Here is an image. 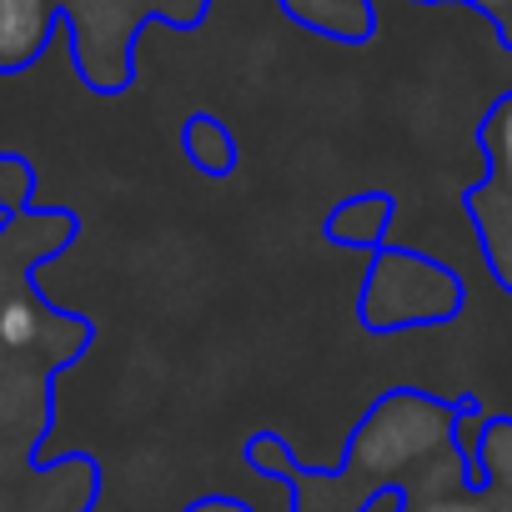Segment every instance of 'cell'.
<instances>
[{
	"mask_svg": "<svg viewBox=\"0 0 512 512\" xmlns=\"http://www.w3.org/2000/svg\"><path fill=\"white\" fill-rule=\"evenodd\" d=\"M457 307V282L447 267L422 256H387L367 287V322L372 327H417L442 322Z\"/></svg>",
	"mask_w": 512,
	"mask_h": 512,
	"instance_id": "2",
	"label": "cell"
},
{
	"mask_svg": "<svg viewBox=\"0 0 512 512\" xmlns=\"http://www.w3.org/2000/svg\"><path fill=\"white\" fill-rule=\"evenodd\" d=\"M457 412L422 397V392H392L372 407L352 442V462L372 477H392L407 467H427L442 447H452Z\"/></svg>",
	"mask_w": 512,
	"mask_h": 512,
	"instance_id": "1",
	"label": "cell"
},
{
	"mask_svg": "<svg viewBox=\"0 0 512 512\" xmlns=\"http://www.w3.org/2000/svg\"><path fill=\"white\" fill-rule=\"evenodd\" d=\"M377 221H387V201H357L337 216V236L342 241H372Z\"/></svg>",
	"mask_w": 512,
	"mask_h": 512,
	"instance_id": "9",
	"label": "cell"
},
{
	"mask_svg": "<svg viewBox=\"0 0 512 512\" xmlns=\"http://www.w3.org/2000/svg\"><path fill=\"white\" fill-rule=\"evenodd\" d=\"M397 512H497L482 487H447V492H402Z\"/></svg>",
	"mask_w": 512,
	"mask_h": 512,
	"instance_id": "6",
	"label": "cell"
},
{
	"mask_svg": "<svg viewBox=\"0 0 512 512\" xmlns=\"http://www.w3.org/2000/svg\"><path fill=\"white\" fill-rule=\"evenodd\" d=\"M487 151H492L497 176L512 186V96H502L487 116Z\"/></svg>",
	"mask_w": 512,
	"mask_h": 512,
	"instance_id": "8",
	"label": "cell"
},
{
	"mask_svg": "<svg viewBox=\"0 0 512 512\" xmlns=\"http://www.w3.org/2000/svg\"><path fill=\"white\" fill-rule=\"evenodd\" d=\"M0 302H6V297H0Z\"/></svg>",
	"mask_w": 512,
	"mask_h": 512,
	"instance_id": "10",
	"label": "cell"
},
{
	"mask_svg": "<svg viewBox=\"0 0 512 512\" xmlns=\"http://www.w3.org/2000/svg\"><path fill=\"white\" fill-rule=\"evenodd\" d=\"M51 327V312L31 297H6L0 302V347L6 352H31Z\"/></svg>",
	"mask_w": 512,
	"mask_h": 512,
	"instance_id": "5",
	"label": "cell"
},
{
	"mask_svg": "<svg viewBox=\"0 0 512 512\" xmlns=\"http://www.w3.org/2000/svg\"><path fill=\"white\" fill-rule=\"evenodd\" d=\"M51 21H56L51 0H0V71H16L31 56H41Z\"/></svg>",
	"mask_w": 512,
	"mask_h": 512,
	"instance_id": "3",
	"label": "cell"
},
{
	"mask_svg": "<svg viewBox=\"0 0 512 512\" xmlns=\"http://www.w3.org/2000/svg\"><path fill=\"white\" fill-rule=\"evenodd\" d=\"M186 146H191V161H196L201 171H226V166H231V136H226L211 116H196V121H191Z\"/></svg>",
	"mask_w": 512,
	"mask_h": 512,
	"instance_id": "7",
	"label": "cell"
},
{
	"mask_svg": "<svg viewBox=\"0 0 512 512\" xmlns=\"http://www.w3.org/2000/svg\"><path fill=\"white\" fill-rule=\"evenodd\" d=\"M477 487L512 502V422H492L477 442Z\"/></svg>",
	"mask_w": 512,
	"mask_h": 512,
	"instance_id": "4",
	"label": "cell"
}]
</instances>
